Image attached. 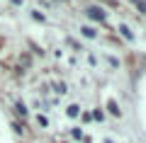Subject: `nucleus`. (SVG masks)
<instances>
[{
    "mask_svg": "<svg viewBox=\"0 0 146 143\" xmlns=\"http://www.w3.org/2000/svg\"><path fill=\"white\" fill-rule=\"evenodd\" d=\"M85 12H88V17H90V20H98V22H102V20H105V12L100 10V7H88Z\"/></svg>",
    "mask_w": 146,
    "mask_h": 143,
    "instance_id": "nucleus-1",
    "label": "nucleus"
},
{
    "mask_svg": "<svg viewBox=\"0 0 146 143\" xmlns=\"http://www.w3.org/2000/svg\"><path fill=\"white\" fill-rule=\"evenodd\" d=\"M119 32H122V36H124V39H134V34H131V32H129V27H127V24H119Z\"/></svg>",
    "mask_w": 146,
    "mask_h": 143,
    "instance_id": "nucleus-2",
    "label": "nucleus"
},
{
    "mask_svg": "<svg viewBox=\"0 0 146 143\" xmlns=\"http://www.w3.org/2000/svg\"><path fill=\"white\" fill-rule=\"evenodd\" d=\"M107 109L115 114V117H119V109H117V102H115V100H110V102H107Z\"/></svg>",
    "mask_w": 146,
    "mask_h": 143,
    "instance_id": "nucleus-3",
    "label": "nucleus"
},
{
    "mask_svg": "<svg viewBox=\"0 0 146 143\" xmlns=\"http://www.w3.org/2000/svg\"><path fill=\"white\" fill-rule=\"evenodd\" d=\"M80 32H83V36H88V39H93V36H95V29H93V27H83Z\"/></svg>",
    "mask_w": 146,
    "mask_h": 143,
    "instance_id": "nucleus-4",
    "label": "nucleus"
},
{
    "mask_svg": "<svg viewBox=\"0 0 146 143\" xmlns=\"http://www.w3.org/2000/svg\"><path fill=\"white\" fill-rule=\"evenodd\" d=\"M15 112L20 114V117H25V114H27V109H25V104H22V102H17V104H15Z\"/></svg>",
    "mask_w": 146,
    "mask_h": 143,
    "instance_id": "nucleus-5",
    "label": "nucleus"
},
{
    "mask_svg": "<svg viewBox=\"0 0 146 143\" xmlns=\"http://www.w3.org/2000/svg\"><path fill=\"white\" fill-rule=\"evenodd\" d=\"M68 117H78V104H71L68 107Z\"/></svg>",
    "mask_w": 146,
    "mask_h": 143,
    "instance_id": "nucleus-6",
    "label": "nucleus"
},
{
    "mask_svg": "<svg viewBox=\"0 0 146 143\" xmlns=\"http://www.w3.org/2000/svg\"><path fill=\"white\" fill-rule=\"evenodd\" d=\"M12 3H15V5H22V0H12Z\"/></svg>",
    "mask_w": 146,
    "mask_h": 143,
    "instance_id": "nucleus-7",
    "label": "nucleus"
},
{
    "mask_svg": "<svg viewBox=\"0 0 146 143\" xmlns=\"http://www.w3.org/2000/svg\"><path fill=\"white\" fill-rule=\"evenodd\" d=\"M110 3H115V0H110Z\"/></svg>",
    "mask_w": 146,
    "mask_h": 143,
    "instance_id": "nucleus-8",
    "label": "nucleus"
}]
</instances>
